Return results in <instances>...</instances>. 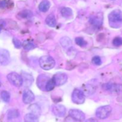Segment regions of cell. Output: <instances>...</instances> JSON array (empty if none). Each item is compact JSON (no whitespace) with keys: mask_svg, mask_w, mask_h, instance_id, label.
Wrapping results in <instances>:
<instances>
[{"mask_svg":"<svg viewBox=\"0 0 122 122\" xmlns=\"http://www.w3.org/2000/svg\"><path fill=\"white\" fill-rule=\"evenodd\" d=\"M110 25L114 28H118L122 24V14L119 10L111 12L108 15Z\"/></svg>","mask_w":122,"mask_h":122,"instance_id":"cell-1","label":"cell"},{"mask_svg":"<svg viewBox=\"0 0 122 122\" xmlns=\"http://www.w3.org/2000/svg\"><path fill=\"white\" fill-rule=\"evenodd\" d=\"M39 63L41 67L45 70L53 69L56 64L54 58L49 56H44L41 57L39 60Z\"/></svg>","mask_w":122,"mask_h":122,"instance_id":"cell-2","label":"cell"},{"mask_svg":"<svg viewBox=\"0 0 122 122\" xmlns=\"http://www.w3.org/2000/svg\"><path fill=\"white\" fill-rule=\"evenodd\" d=\"M71 100L76 104H82L85 101V95L81 89H75L71 94Z\"/></svg>","mask_w":122,"mask_h":122,"instance_id":"cell-3","label":"cell"},{"mask_svg":"<svg viewBox=\"0 0 122 122\" xmlns=\"http://www.w3.org/2000/svg\"><path fill=\"white\" fill-rule=\"evenodd\" d=\"M112 108L110 106H101L97 108L96 111V116L100 119H105L108 117L112 113Z\"/></svg>","mask_w":122,"mask_h":122,"instance_id":"cell-4","label":"cell"},{"mask_svg":"<svg viewBox=\"0 0 122 122\" xmlns=\"http://www.w3.org/2000/svg\"><path fill=\"white\" fill-rule=\"evenodd\" d=\"M7 77L8 81L15 86L20 87L23 85V80L21 76H20L17 73H10L7 75Z\"/></svg>","mask_w":122,"mask_h":122,"instance_id":"cell-5","label":"cell"},{"mask_svg":"<svg viewBox=\"0 0 122 122\" xmlns=\"http://www.w3.org/2000/svg\"><path fill=\"white\" fill-rule=\"evenodd\" d=\"M69 115L74 120L82 122L85 119V115L81 110L77 109H71L69 111Z\"/></svg>","mask_w":122,"mask_h":122,"instance_id":"cell-6","label":"cell"},{"mask_svg":"<svg viewBox=\"0 0 122 122\" xmlns=\"http://www.w3.org/2000/svg\"><path fill=\"white\" fill-rule=\"evenodd\" d=\"M56 86H61L66 83L67 81V76L64 73H57L54 75L52 77Z\"/></svg>","mask_w":122,"mask_h":122,"instance_id":"cell-7","label":"cell"},{"mask_svg":"<svg viewBox=\"0 0 122 122\" xmlns=\"http://www.w3.org/2000/svg\"><path fill=\"white\" fill-rule=\"evenodd\" d=\"M50 79V77L46 75L42 74L38 76V79H37V86L38 88L42 91H45V86L47 83L48 81Z\"/></svg>","mask_w":122,"mask_h":122,"instance_id":"cell-8","label":"cell"},{"mask_svg":"<svg viewBox=\"0 0 122 122\" xmlns=\"http://www.w3.org/2000/svg\"><path fill=\"white\" fill-rule=\"evenodd\" d=\"M10 61V55L9 52L5 49L0 50V64L6 66L9 64Z\"/></svg>","mask_w":122,"mask_h":122,"instance_id":"cell-9","label":"cell"},{"mask_svg":"<svg viewBox=\"0 0 122 122\" xmlns=\"http://www.w3.org/2000/svg\"><path fill=\"white\" fill-rule=\"evenodd\" d=\"M52 113L56 116L62 117L65 116L66 113V108L63 105L56 104L52 107Z\"/></svg>","mask_w":122,"mask_h":122,"instance_id":"cell-10","label":"cell"},{"mask_svg":"<svg viewBox=\"0 0 122 122\" xmlns=\"http://www.w3.org/2000/svg\"><path fill=\"white\" fill-rule=\"evenodd\" d=\"M35 95L30 90L28 89H25L23 93V101L25 104H27L34 101Z\"/></svg>","mask_w":122,"mask_h":122,"instance_id":"cell-11","label":"cell"},{"mask_svg":"<svg viewBox=\"0 0 122 122\" xmlns=\"http://www.w3.org/2000/svg\"><path fill=\"white\" fill-rule=\"evenodd\" d=\"M21 77L23 80V85L25 87H30L33 82V77L30 74L26 72H22Z\"/></svg>","mask_w":122,"mask_h":122,"instance_id":"cell-12","label":"cell"},{"mask_svg":"<svg viewBox=\"0 0 122 122\" xmlns=\"http://www.w3.org/2000/svg\"><path fill=\"white\" fill-rule=\"evenodd\" d=\"M103 88L106 90L112 92H120L122 91V85L116 84V83H107L104 84Z\"/></svg>","mask_w":122,"mask_h":122,"instance_id":"cell-13","label":"cell"},{"mask_svg":"<svg viewBox=\"0 0 122 122\" xmlns=\"http://www.w3.org/2000/svg\"><path fill=\"white\" fill-rule=\"evenodd\" d=\"M28 110L30 112L31 114L36 116V117L40 116L41 114V107L36 104H33L29 107Z\"/></svg>","mask_w":122,"mask_h":122,"instance_id":"cell-14","label":"cell"},{"mask_svg":"<svg viewBox=\"0 0 122 122\" xmlns=\"http://www.w3.org/2000/svg\"><path fill=\"white\" fill-rule=\"evenodd\" d=\"M90 22L93 26L95 27H100L102 23V17H100V15H95L90 19Z\"/></svg>","mask_w":122,"mask_h":122,"instance_id":"cell-15","label":"cell"},{"mask_svg":"<svg viewBox=\"0 0 122 122\" xmlns=\"http://www.w3.org/2000/svg\"><path fill=\"white\" fill-rule=\"evenodd\" d=\"M45 22H46V25H48L50 27H54L57 24L55 15L53 14H51L48 15L45 19Z\"/></svg>","mask_w":122,"mask_h":122,"instance_id":"cell-16","label":"cell"},{"mask_svg":"<svg viewBox=\"0 0 122 122\" xmlns=\"http://www.w3.org/2000/svg\"><path fill=\"white\" fill-rule=\"evenodd\" d=\"M51 4L48 0H44L39 5V9L41 12H46L50 9Z\"/></svg>","mask_w":122,"mask_h":122,"instance_id":"cell-17","label":"cell"},{"mask_svg":"<svg viewBox=\"0 0 122 122\" xmlns=\"http://www.w3.org/2000/svg\"><path fill=\"white\" fill-rule=\"evenodd\" d=\"M61 14L65 18H69L72 16L73 11L69 7H63L61 9Z\"/></svg>","mask_w":122,"mask_h":122,"instance_id":"cell-18","label":"cell"},{"mask_svg":"<svg viewBox=\"0 0 122 122\" xmlns=\"http://www.w3.org/2000/svg\"><path fill=\"white\" fill-rule=\"evenodd\" d=\"M60 44L64 48H69L71 46L72 42L69 37H63L60 39Z\"/></svg>","mask_w":122,"mask_h":122,"instance_id":"cell-19","label":"cell"},{"mask_svg":"<svg viewBox=\"0 0 122 122\" xmlns=\"http://www.w3.org/2000/svg\"><path fill=\"white\" fill-rule=\"evenodd\" d=\"M24 119H25V122H39L38 117L31 113L26 114Z\"/></svg>","mask_w":122,"mask_h":122,"instance_id":"cell-20","label":"cell"},{"mask_svg":"<svg viewBox=\"0 0 122 122\" xmlns=\"http://www.w3.org/2000/svg\"><path fill=\"white\" fill-rule=\"evenodd\" d=\"M83 94H86V95H92L95 91V88L91 85H86L83 88V90L82 91Z\"/></svg>","mask_w":122,"mask_h":122,"instance_id":"cell-21","label":"cell"},{"mask_svg":"<svg viewBox=\"0 0 122 122\" xmlns=\"http://www.w3.org/2000/svg\"><path fill=\"white\" fill-rule=\"evenodd\" d=\"M19 116V113L18 110L15 109H11L8 112V114H7V117H8V119L11 120V119H15V118H17Z\"/></svg>","mask_w":122,"mask_h":122,"instance_id":"cell-22","label":"cell"},{"mask_svg":"<svg viewBox=\"0 0 122 122\" xmlns=\"http://www.w3.org/2000/svg\"><path fill=\"white\" fill-rule=\"evenodd\" d=\"M19 15L23 19H29L33 15V13L30 10H24L20 12Z\"/></svg>","mask_w":122,"mask_h":122,"instance_id":"cell-23","label":"cell"},{"mask_svg":"<svg viewBox=\"0 0 122 122\" xmlns=\"http://www.w3.org/2000/svg\"><path fill=\"white\" fill-rule=\"evenodd\" d=\"M55 86H56V84H55L53 79H50L46 83V86H45V91H51L55 88Z\"/></svg>","mask_w":122,"mask_h":122,"instance_id":"cell-24","label":"cell"},{"mask_svg":"<svg viewBox=\"0 0 122 122\" xmlns=\"http://www.w3.org/2000/svg\"><path fill=\"white\" fill-rule=\"evenodd\" d=\"M23 46L24 49L26 50H30L35 47V45L33 44V42L29 41H26L23 43Z\"/></svg>","mask_w":122,"mask_h":122,"instance_id":"cell-25","label":"cell"},{"mask_svg":"<svg viewBox=\"0 0 122 122\" xmlns=\"http://www.w3.org/2000/svg\"><path fill=\"white\" fill-rule=\"evenodd\" d=\"M75 42L77 44V45L81 46V47L85 46L87 45L86 41H85V39L82 37H77V38H75Z\"/></svg>","mask_w":122,"mask_h":122,"instance_id":"cell-26","label":"cell"},{"mask_svg":"<svg viewBox=\"0 0 122 122\" xmlns=\"http://www.w3.org/2000/svg\"><path fill=\"white\" fill-rule=\"evenodd\" d=\"M1 96L2 100L5 102H8L10 101V94L7 91H3L1 92Z\"/></svg>","mask_w":122,"mask_h":122,"instance_id":"cell-27","label":"cell"},{"mask_svg":"<svg viewBox=\"0 0 122 122\" xmlns=\"http://www.w3.org/2000/svg\"><path fill=\"white\" fill-rule=\"evenodd\" d=\"M113 44L115 46H120L122 45V38L120 36H117L113 39Z\"/></svg>","mask_w":122,"mask_h":122,"instance_id":"cell-28","label":"cell"},{"mask_svg":"<svg viewBox=\"0 0 122 122\" xmlns=\"http://www.w3.org/2000/svg\"><path fill=\"white\" fill-rule=\"evenodd\" d=\"M13 42L14 44V46L16 48H20L21 47V46H22V44H21V42H20V41L16 38H13Z\"/></svg>","mask_w":122,"mask_h":122,"instance_id":"cell-29","label":"cell"},{"mask_svg":"<svg viewBox=\"0 0 122 122\" xmlns=\"http://www.w3.org/2000/svg\"><path fill=\"white\" fill-rule=\"evenodd\" d=\"M92 63L94 64H95V65L99 66L101 65V63H102V61H101V58L100 57H98V56H95V57H93Z\"/></svg>","mask_w":122,"mask_h":122,"instance_id":"cell-30","label":"cell"},{"mask_svg":"<svg viewBox=\"0 0 122 122\" xmlns=\"http://www.w3.org/2000/svg\"><path fill=\"white\" fill-rule=\"evenodd\" d=\"M9 5V1L2 0L0 1V8H6Z\"/></svg>","mask_w":122,"mask_h":122,"instance_id":"cell-31","label":"cell"},{"mask_svg":"<svg viewBox=\"0 0 122 122\" xmlns=\"http://www.w3.org/2000/svg\"><path fill=\"white\" fill-rule=\"evenodd\" d=\"M64 122H74V120L70 116L67 117L65 119Z\"/></svg>","mask_w":122,"mask_h":122,"instance_id":"cell-32","label":"cell"},{"mask_svg":"<svg viewBox=\"0 0 122 122\" xmlns=\"http://www.w3.org/2000/svg\"><path fill=\"white\" fill-rule=\"evenodd\" d=\"M85 122H98V120H97L96 119H94V118H90V119L86 120Z\"/></svg>","mask_w":122,"mask_h":122,"instance_id":"cell-33","label":"cell"}]
</instances>
